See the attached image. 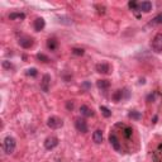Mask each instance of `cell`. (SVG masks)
Segmentation results:
<instances>
[{"label": "cell", "mask_w": 162, "mask_h": 162, "mask_svg": "<svg viewBox=\"0 0 162 162\" xmlns=\"http://www.w3.org/2000/svg\"><path fill=\"white\" fill-rule=\"evenodd\" d=\"M15 147H17V141H15V138L13 137H5V139L3 142V149H4V152L7 153V154H11L14 151H15Z\"/></svg>", "instance_id": "obj_1"}, {"label": "cell", "mask_w": 162, "mask_h": 162, "mask_svg": "<svg viewBox=\"0 0 162 162\" xmlns=\"http://www.w3.org/2000/svg\"><path fill=\"white\" fill-rule=\"evenodd\" d=\"M151 46H152V50L154 52H157V53L162 52V33H157L154 35Z\"/></svg>", "instance_id": "obj_2"}, {"label": "cell", "mask_w": 162, "mask_h": 162, "mask_svg": "<svg viewBox=\"0 0 162 162\" xmlns=\"http://www.w3.org/2000/svg\"><path fill=\"white\" fill-rule=\"evenodd\" d=\"M47 125H48V128H51V129H58L63 125V122H62V119L58 117H50L47 119Z\"/></svg>", "instance_id": "obj_3"}, {"label": "cell", "mask_w": 162, "mask_h": 162, "mask_svg": "<svg viewBox=\"0 0 162 162\" xmlns=\"http://www.w3.org/2000/svg\"><path fill=\"white\" fill-rule=\"evenodd\" d=\"M95 69H96V71L99 74H103V75L110 74V71H112L110 65L108 62H100V63H98L96 66H95Z\"/></svg>", "instance_id": "obj_4"}, {"label": "cell", "mask_w": 162, "mask_h": 162, "mask_svg": "<svg viewBox=\"0 0 162 162\" xmlns=\"http://www.w3.org/2000/svg\"><path fill=\"white\" fill-rule=\"evenodd\" d=\"M58 146V139L56 137H48V138H46V141H44V148L46 149H48V151H51V149L53 148H56Z\"/></svg>", "instance_id": "obj_5"}, {"label": "cell", "mask_w": 162, "mask_h": 162, "mask_svg": "<svg viewBox=\"0 0 162 162\" xmlns=\"http://www.w3.org/2000/svg\"><path fill=\"white\" fill-rule=\"evenodd\" d=\"M75 127L76 129L81 132V133H86L87 132V123L85 119H82V118H77L76 121H75Z\"/></svg>", "instance_id": "obj_6"}, {"label": "cell", "mask_w": 162, "mask_h": 162, "mask_svg": "<svg viewBox=\"0 0 162 162\" xmlns=\"http://www.w3.org/2000/svg\"><path fill=\"white\" fill-rule=\"evenodd\" d=\"M109 142H110V145L113 146V148L115 149V151L121 152L122 146H121V142H119V139H118V137H117L115 133H112V134L109 136Z\"/></svg>", "instance_id": "obj_7"}, {"label": "cell", "mask_w": 162, "mask_h": 162, "mask_svg": "<svg viewBox=\"0 0 162 162\" xmlns=\"http://www.w3.org/2000/svg\"><path fill=\"white\" fill-rule=\"evenodd\" d=\"M50 84H51V76L46 74L43 77H42V81H41V89L43 90L44 93H48V91H50Z\"/></svg>", "instance_id": "obj_8"}, {"label": "cell", "mask_w": 162, "mask_h": 162, "mask_svg": "<svg viewBox=\"0 0 162 162\" xmlns=\"http://www.w3.org/2000/svg\"><path fill=\"white\" fill-rule=\"evenodd\" d=\"M33 27H34V31H35V32L43 31V28L46 27L44 19H43V18H37V19L34 20V23H33Z\"/></svg>", "instance_id": "obj_9"}, {"label": "cell", "mask_w": 162, "mask_h": 162, "mask_svg": "<svg viewBox=\"0 0 162 162\" xmlns=\"http://www.w3.org/2000/svg\"><path fill=\"white\" fill-rule=\"evenodd\" d=\"M138 10L145 11V13H149L152 10V3L151 2H142L138 4Z\"/></svg>", "instance_id": "obj_10"}, {"label": "cell", "mask_w": 162, "mask_h": 162, "mask_svg": "<svg viewBox=\"0 0 162 162\" xmlns=\"http://www.w3.org/2000/svg\"><path fill=\"white\" fill-rule=\"evenodd\" d=\"M80 113H81V115H84L85 118H90V117L94 115L93 109H90L87 105H81L80 106Z\"/></svg>", "instance_id": "obj_11"}, {"label": "cell", "mask_w": 162, "mask_h": 162, "mask_svg": "<svg viewBox=\"0 0 162 162\" xmlns=\"http://www.w3.org/2000/svg\"><path fill=\"white\" fill-rule=\"evenodd\" d=\"M19 44L23 47V48H31V47L33 46V39L32 38H28V37L20 38L19 39Z\"/></svg>", "instance_id": "obj_12"}, {"label": "cell", "mask_w": 162, "mask_h": 162, "mask_svg": "<svg viewBox=\"0 0 162 162\" xmlns=\"http://www.w3.org/2000/svg\"><path fill=\"white\" fill-rule=\"evenodd\" d=\"M93 139H94V142L96 143V145H100V143L103 142V132H101L100 129H96L94 132V134H93Z\"/></svg>", "instance_id": "obj_13"}, {"label": "cell", "mask_w": 162, "mask_h": 162, "mask_svg": "<svg viewBox=\"0 0 162 162\" xmlns=\"http://www.w3.org/2000/svg\"><path fill=\"white\" fill-rule=\"evenodd\" d=\"M96 86L99 87V89H101V90H106V89H109V86H110V81L109 80H98L96 81Z\"/></svg>", "instance_id": "obj_14"}, {"label": "cell", "mask_w": 162, "mask_h": 162, "mask_svg": "<svg viewBox=\"0 0 162 162\" xmlns=\"http://www.w3.org/2000/svg\"><path fill=\"white\" fill-rule=\"evenodd\" d=\"M47 47H48V50H51V51H56L57 47H58L57 41L55 38H50L48 41H47Z\"/></svg>", "instance_id": "obj_15"}, {"label": "cell", "mask_w": 162, "mask_h": 162, "mask_svg": "<svg viewBox=\"0 0 162 162\" xmlns=\"http://www.w3.org/2000/svg\"><path fill=\"white\" fill-rule=\"evenodd\" d=\"M26 18L24 13H10L9 14V19L11 20H23Z\"/></svg>", "instance_id": "obj_16"}, {"label": "cell", "mask_w": 162, "mask_h": 162, "mask_svg": "<svg viewBox=\"0 0 162 162\" xmlns=\"http://www.w3.org/2000/svg\"><path fill=\"white\" fill-rule=\"evenodd\" d=\"M128 117L132 118V119H134V121H139V119L142 118V114L139 112H137V110H130L129 114H128Z\"/></svg>", "instance_id": "obj_17"}, {"label": "cell", "mask_w": 162, "mask_h": 162, "mask_svg": "<svg viewBox=\"0 0 162 162\" xmlns=\"http://www.w3.org/2000/svg\"><path fill=\"white\" fill-rule=\"evenodd\" d=\"M122 99H123V90H117V91L113 94V100L118 103V101H121Z\"/></svg>", "instance_id": "obj_18"}, {"label": "cell", "mask_w": 162, "mask_h": 162, "mask_svg": "<svg viewBox=\"0 0 162 162\" xmlns=\"http://www.w3.org/2000/svg\"><path fill=\"white\" fill-rule=\"evenodd\" d=\"M123 134L125 138H129L132 137V133H133V129H132V127H128V125H123Z\"/></svg>", "instance_id": "obj_19"}, {"label": "cell", "mask_w": 162, "mask_h": 162, "mask_svg": "<svg viewBox=\"0 0 162 162\" xmlns=\"http://www.w3.org/2000/svg\"><path fill=\"white\" fill-rule=\"evenodd\" d=\"M100 112H101V114L105 117V118H109V117H112V112L108 109L106 106H104V105H101L100 106Z\"/></svg>", "instance_id": "obj_20"}, {"label": "cell", "mask_w": 162, "mask_h": 162, "mask_svg": "<svg viewBox=\"0 0 162 162\" xmlns=\"http://www.w3.org/2000/svg\"><path fill=\"white\" fill-rule=\"evenodd\" d=\"M37 58L41 62H43V63H47V62H50V58H48V56L43 55V53H38V55H37Z\"/></svg>", "instance_id": "obj_21"}, {"label": "cell", "mask_w": 162, "mask_h": 162, "mask_svg": "<svg viewBox=\"0 0 162 162\" xmlns=\"http://www.w3.org/2000/svg\"><path fill=\"white\" fill-rule=\"evenodd\" d=\"M151 24H162V13L158 14V15H156L152 22H151Z\"/></svg>", "instance_id": "obj_22"}, {"label": "cell", "mask_w": 162, "mask_h": 162, "mask_svg": "<svg viewBox=\"0 0 162 162\" xmlns=\"http://www.w3.org/2000/svg\"><path fill=\"white\" fill-rule=\"evenodd\" d=\"M28 76H32V77H35L38 75V71H37V69H34V67H32V69H28L27 70V72H26Z\"/></svg>", "instance_id": "obj_23"}, {"label": "cell", "mask_w": 162, "mask_h": 162, "mask_svg": "<svg viewBox=\"0 0 162 162\" xmlns=\"http://www.w3.org/2000/svg\"><path fill=\"white\" fill-rule=\"evenodd\" d=\"M84 53H85L84 48H72V55L75 56H82Z\"/></svg>", "instance_id": "obj_24"}, {"label": "cell", "mask_w": 162, "mask_h": 162, "mask_svg": "<svg viewBox=\"0 0 162 162\" xmlns=\"http://www.w3.org/2000/svg\"><path fill=\"white\" fill-rule=\"evenodd\" d=\"M128 7H129L132 10H138V3L134 2V0H132V2L128 3Z\"/></svg>", "instance_id": "obj_25"}, {"label": "cell", "mask_w": 162, "mask_h": 162, "mask_svg": "<svg viewBox=\"0 0 162 162\" xmlns=\"http://www.w3.org/2000/svg\"><path fill=\"white\" fill-rule=\"evenodd\" d=\"M3 67L4 69H7V70H10V69H14V66L11 65V62L10 61H3Z\"/></svg>", "instance_id": "obj_26"}, {"label": "cell", "mask_w": 162, "mask_h": 162, "mask_svg": "<svg viewBox=\"0 0 162 162\" xmlns=\"http://www.w3.org/2000/svg\"><path fill=\"white\" fill-rule=\"evenodd\" d=\"M66 108H67V110H72L74 109V101H67V103H66Z\"/></svg>", "instance_id": "obj_27"}, {"label": "cell", "mask_w": 162, "mask_h": 162, "mask_svg": "<svg viewBox=\"0 0 162 162\" xmlns=\"http://www.w3.org/2000/svg\"><path fill=\"white\" fill-rule=\"evenodd\" d=\"M154 99V96L153 95H148V98H147V101H151V100H153Z\"/></svg>", "instance_id": "obj_28"}, {"label": "cell", "mask_w": 162, "mask_h": 162, "mask_svg": "<svg viewBox=\"0 0 162 162\" xmlns=\"http://www.w3.org/2000/svg\"><path fill=\"white\" fill-rule=\"evenodd\" d=\"M156 122H157V115L153 117V123H156Z\"/></svg>", "instance_id": "obj_29"}, {"label": "cell", "mask_w": 162, "mask_h": 162, "mask_svg": "<svg viewBox=\"0 0 162 162\" xmlns=\"http://www.w3.org/2000/svg\"><path fill=\"white\" fill-rule=\"evenodd\" d=\"M90 85H89V82H85V84H84V87H89Z\"/></svg>", "instance_id": "obj_30"}]
</instances>
